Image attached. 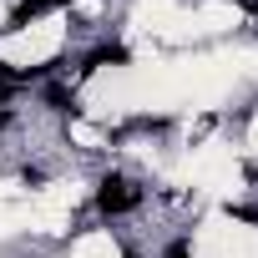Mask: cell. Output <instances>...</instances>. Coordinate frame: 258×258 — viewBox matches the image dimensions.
Instances as JSON below:
<instances>
[{
  "instance_id": "8992f818",
  "label": "cell",
  "mask_w": 258,
  "mask_h": 258,
  "mask_svg": "<svg viewBox=\"0 0 258 258\" xmlns=\"http://www.w3.org/2000/svg\"><path fill=\"white\" fill-rule=\"evenodd\" d=\"M132 258H137V253H132Z\"/></svg>"
},
{
  "instance_id": "6da1fadb",
  "label": "cell",
  "mask_w": 258,
  "mask_h": 258,
  "mask_svg": "<svg viewBox=\"0 0 258 258\" xmlns=\"http://www.w3.org/2000/svg\"><path fill=\"white\" fill-rule=\"evenodd\" d=\"M96 208H101V213H126V208H137V187L126 182V177H101Z\"/></svg>"
},
{
  "instance_id": "3957f363",
  "label": "cell",
  "mask_w": 258,
  "mask_h": 258,
  "mask_svg": "<svg viewBox=\"0 0 258 258\" xmlns=\"http://www.w3.org/2000/svg\"><path fill=\"white\" fill-rule=\"evenodd\" d=\"M162 258H187V243H172V248H167Z\"/></svg>"
},
{
  "instance_id": "5b68a950",
  "label": "cell",
  "mask_w": 258,
  "mask_h": 258,
  "mask_svg": "<svg viewBox=\"0 0 258 258\" xmlns=\"http://www.w3.org/2000/svg\"><path fill=\"white\" fill-rule=\"evenodd\" d=\"M0 126H6V111H0Z\"/></svg>"
},
{
  "instance_id": "7a4b0ae2",
  "label": "cell",
  "mask_w": 258,
  "mask_h": 258,
  "mask_svg": "<svg viewBox=\"0 0 258 258\" xmlns=\"http://www.w3.org/2000/svg\"><path fill=\"white\" fill-rule=\"evenodd\" d=\"M56 6H71V0H21V6H16V26H26V21H36V16L56 11Z\"/></svg>"
},
{
  "instance_id": "277c9868",
  "label": "cell",
  "mask_w": 258,
  "mask_h": 258,
  "mask_svg": "<svg viewBox=\"0 0 258 258\" xmlns=\"http://www.w3.org/2000/svg\"><path fill=\"white\" fill-rule=\"evenodd\" d=\"M0 81H6V61H0Z\"/></svg>"
}]
</instances>
